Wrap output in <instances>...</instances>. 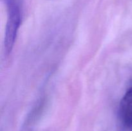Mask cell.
Here are the masks:
<instances>
[{"mask_svg":"<svg viewBox=\"0 0 132 131\" xmlns=\"http://www.w3.org/2000/svg\"><path fill=\"white\" fill-rule=\"evenodd\" d=\"M8 17L5 28L4 48L6 56L11 53L15 43L18 30L21 24V16L19 5L16 0H6Z\"/></svg>","mask_w":132,"mask_h":131,"instance_id":"6da1fadb","label":"cell"},{"mask_svg":"<svg viewBox=\"0 0 132 131\" xmlns=\"http://www.w3.org/2000/svg\"><path fill=\"white\" fill-rule=\"evenodd\" d=\"M119 115L122 125L130 128L132 125V86L127 90L121 100Z\"/></svg>","mask_w":132,"mask_h":131,"instance_id":"7a4b0ae2","label":"cell"},{"mask_svg":"<svg viewBox=\"0 0 132 131\" xmlns=\"http://www.w3.org/2000/svg\"><path fill=\"white\" fill-rule=\"evenodd\" d=\"M130 129H131V130L132 131V125H131V127H130Z\"/></svg>","mask_w":132,"mask_h":131,"instance_id":"3957f363","label":"cell"}]
</instances>
